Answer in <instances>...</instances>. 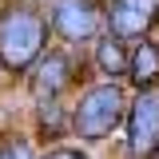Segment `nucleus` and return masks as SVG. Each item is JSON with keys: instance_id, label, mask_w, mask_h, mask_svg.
Masks as SVG:
<instances>
[{"instance_id": "obj_7", "label": "nucleus", "mask_w": 159, "mask_h": 159, "mask_svg": "<svg viewBox=\"0 0 159 159\" xmlns=\"http://www.w3.org/2000/svg\"><path fill=\"white\" fill-rule=\"evenodd\" d=\"M127 76H131V84H135L139 92H143V88H155V84H159V44L139 40L135 48H131Z\"/></svg>"}, {"instance_id": "obj_1", "label": "nucleus", "mask_w": 159, "mask_h": 159, "mask_svg": "<svg viewBox=\"0 0 159 159\" xmlns=\"http://www.w3.org/2000/svg\"><path fill=\"white\" fill-rule=\"evenodd\" d=\"M44 40H48V24L36 8H4L0 12V64L8 72H28L32 64L44 56Z\"/></svg>"}, {"instance_id": "obj_5", "label": "nucleus", "mask_w": 159, "mask_h": 159, "mask_svg": "<svg viewBox=\"0 0 159 159\" xmlns=\"http://www.w3.org/2000/svg\"><path fill=\"white\" fill-rule=\"evenodd\" d=\"M159 24V0H111L107 4V28L119 40H147Z\"/></svg>"}, {"instance_id": "obj_4", "label": "nucleus", "mask_w": 159, "mask_h": 159, "mask_svg": "<svg viewBox=\"0 0 159 159\" xmlns=\"http://www.w3.org/2000/svg\"><path fill=\"white\" fill-rule=\"evenodd\" d=\"M103 20H107V8H103L99 0H56V4H52V28H56L68 44L92 40L99 28H103Z\"/></svg>"}, {"instance_id": "obj_8", "label": "nucleus", "mask_w": 159, "mask_h": 159, "mask_svg": "<svg viewBox=\"0 0 159 159\" xmlns=\"http://www.w3.org/2000/svg\"><path fill=\"white\" fill-rule=\"evenodd\" d=\"M96 64H99V72L107 80H119V76H127V64H131V48H123V40L119 36H107L96 44Z\"/></svg>"}, {"instance_id": "obj_2", "label": "nucleus", "mask_w": 159, "mask_h": 159, "mask_svg": "<svg viewBox=\"0 0 159 159\" xmlns=\"http://www.w3.org/2000/svg\"><path fill=\"white\" fill-rule=\"evenodd\" d=\"M123 119H127L123 88L107 80V84L88 88V92L76 99V107H72V131H76L84 143H99V139L111 135Z\"/></svg>"}, {"instance_id": "obj_3", "label": "nucleus", "mask_w": 159, "mask_h": 159, "mask_svg": "<svg viewBox=\"0 0 159 159\" xmlns=\"http://www.w3.org/2000/svg\"><path fill=\"white\" fill-rule=\"evenodd\" d=\"M127 155L131 159L159 155V84L143 88L127 107Z\"/></svg>"}, {"instance_id": "obj_6", "label": "nucleus", "mask_w": 159, "mask_h": 159, "mask_svg": "<svg viewBox=\"0 0 159 159\" xmlns=\"http://www.w3.org/2000/svg\"><path fill=\"white\" fill-rule=\"evenodd\" d=\"M76 84V60L68 52H48L40 56L36 76H32V96L36 103H60V96Z\"/></svg>"}, {"instance_id": "obj_10", "label": "nucleus", "mask_w": 159, "mask_h": 159, "mask_svg": "<svg viewBox=\"0 0 159 159\" xmlns=\"http://www.w3.org/2000/svg\"><path fill=\"white\" fill-rule=\"evenodd\" d=\"M44 159H88L84 151H76V147H56V151H48Z\"/></svg>"}, {"instance_id": "obj_9", "label": "nucleus", "mask_w": 159, "mask_h": 159, "mask_svg": "<svg viewBox=\"0 0 159 159\" xmlns=\"http://www.w3.org/2000/svg\"><path fill=\"white\" fill-rule=\"evenodd\" d=\"M0 159H32V151H28V143H24V139H12V143H4V147H0Z\"/></svg>"}]
</instances>
